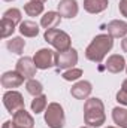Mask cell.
Here are the masks:
<instances>
[{"label": "cell", "mask_w": 127, "mask_h": 128, "mask_svg": "<svg viewBox=\"0 0 127 128\" xmlns=\"http://www.w3.org/2000/svg\"><path fill=\"white\" fill-rule=\"evenodd\" d=\"M114 46V37L111 34H97L85 49L87 60L93 63H102L106 54Z\"/></svg>", "instance_id": "1"}, {"label": "cell", "mask_w": 127, "mask_h": 128, "mask_svg": "<svg viewBox=\"0 0 127 128\" xmlns=\"http://www.w3.org/2000/svg\"><path fill=\"white\" fill-rule=\"evenodd\" d=\"M106 121L105 104L100 98H88L84 103V122L88 127H102Z\"/></svg>", "instance_id": "2"}, {"label": "cell", "mask_w": 127, "mask_h": 128, "mask_svg": "<svg viewBox=\"0 0 127 128\" xmlns=\"http://www.w3.org/2000/svg\"><path fill=\"white\" fill-rule=\"evenodd\" d=\"M43 39L49 45H52L57 51H67V49H70V45H72L70 36L63 30H58V28L46 30L43 34Z\"/></svg>", "instance_id": "3"}, {"label": "cell", "mask_w": 127, "mask_h": 128, "mask_svg": "<svg viewBox=\"0 0 127 128\" xmlns=\"http://www.w3.org/2000/svg\"><path fill=\"white\" fill-rule=\"evenodd\" d=\"M45 122L49 128H63L66 118L61 104L58 103H49L45 110Z\"/></svg>", "instance_id": "4"}, {"label": "cell", "mask_w": 127, "mask_h": 128, "mask_svg": "<svg viewBox=\"0 0 127 128\" xmlns=\"http://www.w3.org/2000/svg\"><path fill=\"white\" fill-rule=\"evenodd\" d=\"M54 63L57 66V68L64 70V68H73V66L78 63V52L76 49L70 48L67 51H58L55 52L54 57Z\"/></svg>", "instance_id": "5"}, {"label": "cell", "mask_w": 127, "mask_h": 128, "mask_svg": "<svg viewBox=\"0 0 127 128\" xmlns=\"http://www.w3.org/2000/svg\"><path fill=\"white\" fill-rule=\"evenodd\" d=\"M3 104L6 107V110L9 113H17L18 110L24 109V98L23 94L18 92V91H14V90H9L3 94Z\"/></svg>", "instance_id": "6"}, {"label": "cell", "mask_w": 127, "mask_h": 128, "mask_svg": "<svg viewBox=\"0 0 127 128\" xmlns=\"http://www.w3.org/2000/svg\"><path fill=\"white\" fill-rule=\"evenodd\" d=\"M54 57H55V54L51 49L42 48L34 54L33 60H34V64H36V67L39 70H46V68H49V67H52L55 64L54 63Z\"/></svg>", "instance_id": "7"}, {"label": "cell", "mask_w": 127, "mask_h": 128, "mask_svg": "<svg viewBox=\"0 0 127 128\" xmlns=\"http://www.w3.org/2000/svg\"><path fill=\"white\" fill-rule=\"evenodd\" d=\"M24 79H33V76L36 74V64H34V60L30 58V57H23L18 60L17 63V68H15Z\"/></svg>", "instance_id": "8"}, {"label": "cell", "mask_w": 127, "mask_h": 128, "mask_svg": "<svg viewBox=\"0 0 127 128\" xmlns=\"http://www.w3.org/2000/svg\"><path fill=\"white\" fill-rule=\"evenodd\" d=\"M2 86L6 88V90H12V88H18L23 85L24 82V78L17 72V70H9V72H5L2 74Z\"/></svg>", "instance_id": "9"}, {"label": "cell", "mask_w": 127, "mask_h": 128, "mask_svg": "<svg viewBox=\"0 0 127 128\" xmlns=\"http://www.w3.org/2000/svg\"><path fill=\"white\" fill-rule=\"evenodd\" d=\"M57 8H58V14L63 18H75L78 15V10H79L76 0H60Z\"/></svg>", "instance_id": "10"}, {"label": "cell", "mask_w": 127, "mask_h": 128, "mask_svg": "<svg viewBox=\"0 0 127 128\" xmlns=\"http://www.w3.org/2000/svg\"><path fill=\"white\" fill-rule=\"evenodd\" d=\"M91 91H93V86H91V84L88 80H79L72 86L70 94L75 98H78V100H85L91 94Z\"/></svg>", "instance_id": "11"}, {"label": "cell", "mask_w": 127, "mask_h": 128, "mask_svg": "<svg viewBox=\"0 0 127 128\" xmlns=\"http://www.w3.org/2000/svg\"><path fill=\"white\" fill-rule=\"evenodd\" d=\"M12 122L20 128H33V125H34V119H33L32 115L26 110V107L18 110L17 113H14Z\"/></svg>", "instance_id": "12"}, {"label": "cell", "mask_w": 127, "mask_h": 128, "mask_svg": "<svg viewBox=\"0 0 127 128\" xmlns=\"http://www.w3.org/2000/svg\"><path fill=\"white\" fill-rule=\"evenodd\" d=\"M126 66H127V63H126V60H124L123 55L114 54V55H111V57L108 58L105 68H106L108 72H111V73H120V72H123V70L126 68Z\"/></svg>", "instance_id": "13"}, {"label": "cell", "mask_w": 127, "mask_h": 128, "mask_svg": "<svg viewBox=\"0 0 127 128\" xmlns=\"http://www.w3.org/2000/svg\"><path fill=\"white\" fill-rule=\"evenodd\" d=\"M108 33L112 37H126L127 34V22L121 20H114L108 24Z\"/></svg>", "instance_id": "14"}, {"label": "cell", "mask_w": 127, "mask_h": 128, "mask_svg": "<svg viewBox=\"0 0 127 128\" xmlns=\"http://www.w3.org/2000/svg\"><path fill=\"white\" fill-rule=\"evenodd\" d=\"M60 21H61V15H60L58 12L49 10V12H46V14L40 18V26H42L43 28L49 30V28H55V27L60 24Z\"/></svg>", "instance_id": "15"}, {"label": "cell", "mask_w": 127, "mask_h": 128, "mask_svg": "<svg viewBox=\"0 0 127 128\" xmlns=\"http://www.w3.org/2000/svg\"><path fill=\"white\" fill-rule=\"evenodd\" d=\"M108 0H84V9L88 14H100L108 8Z\"/></svg>", "instance_id": "16"}, {"label": "cell", "mask_w": 127, "mask_h": 128, "mask_svg": "<svg viewBox=\"0 0 127 128\" xmlns=\"http://www.w3.org/2000/svg\"><path fill=\"white\" fill-rule=\"evenodd\" d=\"M20 33L24 37H36L39 34V26L33 21H23L20 24Z\"/></svg>", "instance_id": "17"}, {"label": "cell", "mask_w": 127, "mask_h": 128, "mask_svg": "<svg viewBox=\"0 0 127 128\" xmlns=\"http://www.w3.org/2000/svg\"><path fill=\"white\" fill-rule=\"evenodd\" d=\"M24 46H26V40L23 37H12V39H9L6 42V48L12 54H17V55H21L23 54Z\"/></svg>", "instance_id": "18"}, {"label": "cell", "mask_w": 127, "mask_h": 128, "mask_svg": "<svg viewBox=\"0 0 127 128\" xmlns=\"http://www.w3.org/2000/svg\"><path fill=\"white\" fill-rule=\"evenodd\" d=\"M112 119L120 128H127V109L115 107L112 110Z\"/></svg>", "instance_id": "19"}, {"label": "cell", "mask_w": 127, "mask_h": 128, "mask_svg": "<svg viewBox=\"0 0 127 128\" xmlns=\"http://www.w3.org/2000/svg\"><path fill=\"white\" fill-rule=\"evenodd\" d=\"M24 12H26L29 16H37V15H40V14L43 12V3L30 0L29 3L24 4Z\"/></svg>", "instance_id": "20"}, {"label": "cell", "mask_w": 127, "mask_h": 128, "mask_svg": "<svg viewBox=\"0 0 127 128\" xmlns=\"http://www.w3.org/2000/svg\"><path fill=\"white\" fill-rule=\"evenodd\" d=\"M46 107H48V100H46V97L43 96V94L34 97V100L32 101V110L36 115L40 113V112H43V110H46Z\"/></svg>", "instance_id": "21"}, {"label": "cell", "mask_w": 127, "mask_h": 128, "mask_svg": "<svg viewBox=\"0 0 127 128\" xmlns=\"http://www.w3.org/2000/svg\"><path fill=\"white\" fill-rule=\"evenodd\" d=\"M26 88H27V92L32 94V96H34V97L40 96L42 91H43L42 84H40L39 80H36V79H29L27 84H26Z\"/></svg>", "instance_id": "22"}, {"label": "cell", "mask_w": 127, "mask_h": 128, "mask_svg": "<svg viewBox=\"0 0 127 128\" xmlns=\"http://www.w3.org/2000/svg\"><path fill=\"white\" fill-rule=\"evenodd\" d=\"M3 18H6V20L12 21L15 26L23 22V21H21V20H23V16H21V10H20V9H17V8H11V9H8V10L3 14Z\"/></svg>", "instance_id": "23"}, {"label": "cell", "mask_w": 127, "mask_h": 128, "mask_svg": "<svg viewBox=\"0 0 127 128\" xmlns=\"http://www.w3.org/2000/svg\"><path fill=\"white\" fill-rule=\"evenodd\" d=\"M15 24L12 22V21H9V20H6V18H2V22H0V30H2V37L3 39H6V37H9L12 33L15 32Z\"/></svg>", "instance_id": "24"}, {"label": "cell", "mask_w": 127, "mask_h": 128, "mask_svg": "<svg viewBox=\"0 0 127 128\" xmlns=\"http://www.w3.org/2000/svg\"><path fill=\"white\" fill-rule=\"evenodd\" d=\"M82 76V70L81 68H69L63 73L64 80H78Z\"/></svg>", "instance_id": "25"}, {"label": "cell", "mask_w": 127, "mask_h": 128, "mask_svg": "<svg viewBox=\"0 0 127 128\" xmlns=\"http://www.w3.org/2000/svg\"><path fill=\"white\" fill-rule=\"evenodd\" d=\"M117 101H118L120 104H124V106H127V91L120 90V91L117 92Z\"/></svg>", "instance_id": "26"}, {"label": "cell", "mask_w": 127, "mask_h": 128, "mask_svg": "<svg viewBox=\"0 0 127 128\" xmlns=\"http://www.w3.org/2000/svg\"><path fill=\"white\" fill-rule=\"evenodd\" d=\"M118 9H120L121 15L127 18V0H121V2H120V4H118Z\"/></svg>", "instance_id": "27"}, {"label": "cell", "mask_w": 127, "mask_h": 128, "mask_svg": "<svg viewBox=\"0 0 127 128\" xmlns=\"http://www.w3.org/2000/svg\"><path fill=\"white\" fill-rule=\"evenodd\" d=\"M2 128H20V127H17L12 121H6V122L3 124V127H2Z\"/></svg>", "instance_id": "28"}, {"label": "cell", "mask_w": 127, "mask_h": 128, "mask_svg": "<svg viewBox=\"0 0 127 128\" xmlns=\"http://www.w3.org/2000/svg\"><path fill=\"white\" fill-rule=\"evenodd\" d=\"M121 49L127 54V37H123V40H121Z\"/></svg>", "instance_id": "29"}, {"label": "cell", "mask_w": 127, "mask_h": 128, "mask_svg": "<svg viewBox=\"0 0 127 128\" xmlns=\"http://www.w3.org/2000/svg\"><path fill=\"white\" fill-rule=\"evenodd\" d=\"M121 90H123V91H127V79L123 80V84H121Z\"/></svg>", "instance_id": "30"}, {"label": "cell", "mask_w": 127, "mask_h": 128, "mask_svg": "<svg viewBox=\"0 0 127 128\" xmlns=\"http://www.w3.org/2000/svg\"><path fill=\"white\" fill-rule=\"evenodd\" d=\"M34 2H40V3H45L46 0H34Z\"/></svg>", "instance_id": "31"}, {"label": "cell", "mask_w": 127, "mask_h": 128, "mask_svg": "<svg viewBox=\"0 0 127 128\" xmlns=\"http://www.w3.org/2000/svg\"><path fill=\"white\" fill-rule=\"evenodd\" d=\"M81 128H91V127H81Z\"/></svg>", "instance_id": "32"}, {"label": "cell", "mask_w": 127, "mask_h": 128, "mask_svg": "<svg viewBox=\"0 0 127 128\" xmlns=\"http://www.w3.org/2000/svg\"><path fill=\"white\" fill-rule=\"evenodd\" d=\"M106 128H117V127H106Z\"/></svg>", "instance_id": "33"}, {"label": "cell", "mask_w": 127, "mask_h": 128, "mask_svg": "<svg viewBox=\"0 0 127 128\" xmlns=\"http://www.w3.org/2000/svg\"><path fill=\"white\" fill-rule=\"evenodd\" d=\"M5 2H12V0H5Z\"/></svg>", "instance_id": "34"}, {"label": "cell", "mask_w": 127, "mask_h": 128, "mask_svg": "<svg viewBox=\"0 0 127 128\" xmlns=\"http://www.w3.org/2000/svg\"><path fill=\"white\" fill-rule=\"evenodd\" d=\"M126 73H127V66H126Z\"/></svg>", "instance_id": "35"}]
</instances>
